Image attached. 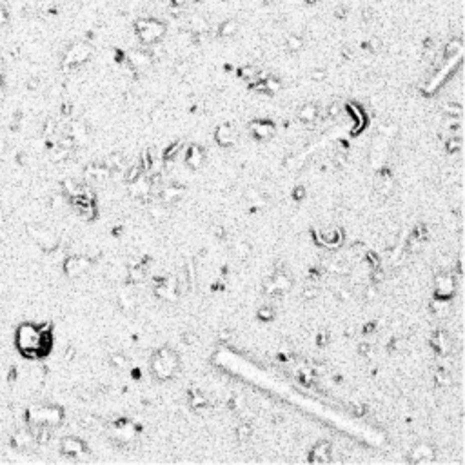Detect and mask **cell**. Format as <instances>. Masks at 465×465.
Here are the masks:
<instances>
[{
    "instance_id": "6da1fadb",
    "label": "cell",
    "mask_w": 465,
    "mask_h": 465,
    "mask_svg": "<svg viewBox=\"0 0 465 465\" xmlns=\"http://www.w3.org/2000/svg\"><path fill=\"white\" fill-rule=\"evenodd\" d=\"M51 345L49 333L35 324H24L16 331V347L27 358H36L47 353Z\"/></svg>"
},
{
    "instance_id": "f1b7e54d",
    "label": "cell",
    "mask_w": 465,
    "mask_h": 465,
    "mask_svg": "<svg viewBox=\"0 0 465 465\" xmlns=\"http://www.w3.org/2000/svg\"><path fill=\"white\" fill-rule=\"evenodd\" d=\"M7 20H9V13H7V5H2L0 4V27L2 25L7 24Z\"/></svg>"
},
{
    "instance_id": "5b68a950",
    "label": "cell",
    "mask_w": 465,
    "mask_h": 465,
    "mask_svg": "<svg viewBox=\"0 0 465 465\" xmlns=\"http://www.w3.org/2000/svg\"><path fill=\"white\" fill-rule=\"evenodd\" d=\"M31 418L38 425H47V424H58L62 418L60 409L56 407H38V409L31 411Z\"/></svg>"
},
{
    "instance_id": "ffe728a7",
    "label": "cell",
    "mask_w": 465,
    "mask_h": 465,
    "mask_svg": "<svg viewBox=\"0 0 465 465\" xmlns=\"http://www.w3.org/2000/svg\"><path fill=\"white\" fill-rule=\"evenodd\" d=\"M236 27H238V24H236L235 20H225L224 24L220 25V29H218V35L220 36H233L236 33Z\"/></svg>"
},
{
    "instance_id": "277c9868",
    "label": "cell",
    "mask_w": 465,
    "mask_h": 465,
    "mask_svg": "<svg viewBox=\"0 0 465 465\" xmlns=\"http://www.w3.org/2000/svg\"><path fill=\"white\" fill-rule=\"evenodd\" d=\"M91 53H93V47H91L89 44H85V42H76V44L71 45L69 49H67V53H65L64 64L69 65V67H76V65L84 64V62L91 56Z\"/></svg>"
},
{
    "instance_id": "52a82bcc",
    "label": "cell",
    "mask_w": 465,
    "mask_h": 465,
    "mask_svg": "<svg viewBox=\"0 0 465 465\" xmlns=\"http://www.w3.org/2000/svg\"><path fill=\"white\" fill-rule=\"evenodd\" d=\"M249 129L251 133L258 138V140H267V138H271V136L275 135V124L271 120H267V118H264V120H255L249 124Z\"/></svg>"
},
{
    "instance_id": "9a60e30c",
    "label": "cell",
    "mask_w": 465,
    "mask_h": 465,
    "mask_svg": "<svg viewBox=\"0 0 465 465\" xmlns=\"http://www.w3.org/2000/svg\"><path fill=\"white\" fill-rule=\"evenodd\" d=\"M185 162H187L189 167L198 169L202 165V162H204V151L198 145H191L189 151H187V156H185Z\"/></svg>"
},
{
    "instance_id": "d4e9b609",
    "label": "cell",
    "mask_w": 465,
    "mask_h": 465,
    "mask_svg": "<svg viewBox=\"0 0 465 465\" xmlns=\"http://www.w3.org/2000/svg\"><path fill=\"white\" fill-rule=\"evenodd\" d=\"M445 113H447V116H462V105L460 104H447L445 105Z\"/></svg>"
},
{
    "instance_id": "d6986e66",
    "label": "cell",
    "mask_w": 465,
    "mask_h": 465,
    "mask_svg": "<svg viewBox=\"0 0 465 465\" xmlns=\"http://www.w3.org/2000/svg\"><path fill=\"white\" fill-rule=\"evenodd\" d=\"M240 76L244 78V80H247L249 84H253V82L260 80V73H258V69L256 67H253V65H245V67H242L240 69Z\"/></svg>"
},
{
    "instance_id": "7402d4cb",
    "label": "cell",
    "mask_w": 465,
    "mask_h": 465,
    "mask_svg": "<svg viewBox=\"0 0 465 465\" xmlns=\"http://www.w3.org/2000/svg\"><path fill=\"white\" fill-rule=\"evenodd\" d=\"M235 255L238 256L240 260H245V258L251 255V244H247V242H238L235 247Z\"/></svg>"
},
{
    "instance_id": "ba28073f",
    "label": "cell",
    "mask_w": 465,
    "mask_h": 465,
    "mask_svg": "<svg viewBox=\"0 0 465 465\" xmlns=\"http://www.w3.org/2000/svg\"><path fill=\"white\" fill-rule=\"evenodd\" d=\"M433 458H435V451L427 444H418L411 451V462L413 464H425V462H431Z\"/></svg>"
},
{
    "instance_id": "8fae6325",
    "label": "cell",
    "mask_w": 465,
    "mask_h": 465,
    "mask_svg": "<svg viewBox=\"0 0 465 465\" xmlns=\"http://www.w3.org/2000/svg\"><path fill=\"white\" fill-rule=\"evenodd\" d=\"M331 455H333L331 444L320 442V444L315 445V449L311 451V462H315V464H325V462L331 460Z\"/></svg>"
},
{
    "instance_id": "44dd1931",
    "label": "cell",
    "mask_w": 465,
    "mask_h": 465,
    "mask_svg": "<svg viewBox=\"0 0 465 465\" xmlns=\"http://www.w3.org/2000/svg\"><path fill=\"white\" fill-rule=\"evenodd\" d=\"M149 215H151V218H155V220H164L165 216H167V209H165V204H155V205H151Z\"/></svg>"
},
{
    "instance_id": "cb8c5ba5",
    "label": "cell",
    "mask_w": 465,
    "mask_h": 465,
    "mask_svg": "<svg viewBox=\"0 0 465 465\" xmlns=\"http://www.w3.org/2000/svg\"><path fill=\"white\" fill-rule=\"evenodd\" d=\"M264 85H265V91H269V93H276V91L280 89V80H276V78H273V76H267V78H264Z\"/></svg>"
},
{
    "instance_id": "4dcf8cb0",
    "label": "cell",
    "mask_w": 465,
    "mask_h": 465,
    "mask_svg": "<svg viewBox=\"0 0 465 465\" xmlns=\"http://www.w3.org/2000/svg\"><path fill=\"white\" fill-rule=\"evenodd\" d=\"M113 364L116 365V367H125V364H127V360H125L122 355H115L113 356Z\"/></svg>"
},
{
    "instance_id": "2e32d148",
    "label": "cell",
    "mask_w": 465,
    "mask_h": 465,
    "mask_svg": "<svg viewBox=\"0 0 465 465\" xmlns=\"http://www.w3.org/2000/svg\"><path fill=\"white\" fill-rule=\"evenodd\" d=\"M62 451H64L65 455L78 456L84 453V444H82L80 440H76V438H65V440L62 442Z\"/></svg>"
},
{
    "instance_id": "e0dca14e",
    "label": "cell",
    "mask_w": 465,
    "mask_h": 465,
    "mask_svg": "<svg viewBox=\"0 0 465 465\" xmlns=\"http://www.w3.org/2000/svg\"><path fill=\"white\" fill-rule=\"evenodd\" d=\"M320 242L327 247H335L342 242V233L338 229H331V231H322L320 233Z\"/></svg>"
},
{
    "instance_id": "1f68e13d",
    "label": "cell",
    "mask_w": 465,
    "mask_h": 465,
    "mask_svg": "<svg viewBox=\"0 0 465 465\" xmlns=\"http://www.w3.org/2000/svg\"><path fill=\"white\" fill-rule=\"evenodd\" d=\"M329 115H331V116H336V115H338V105H335V104L331 105V107H329Z\"/></svg>"
},
{
    "instance_id": "83f0119b",
    "label": "cell",
    "mask_w": 465,
    "mask_h": 465,
    "mask_svg": "<svg viewBox=\"0 0 465 465\" xmlns=\"http://www.w3.org/2000/svg\"><path fill=\"white\" fill-rule=\"evenodd\" d=\"M236 435H238V438H240V440L249 438V436H251V427L247 424H242L240 427H238V431H236Z\"/></svg>"
},
{
    "instance_id": "4316f807",
    "label": "cell",
    "mask_w": 465,
    "mask_h": 465,
    "mask_svg": "<svg viewBox=\"0 0 465 465\" xmlns=\"http://www.w3.org/2000/svg\"><path fill=\"white\" fill-rule=\"evenodd\" d=\"M447 149H449L451 153H455V151H460V149H462V138H460V136H456V138H451V140L447 142Z\"/></svg>"
},
{
    "instance_id": "7c38bea8",
    "label": "cell",
    "mask_w": 465,
    "mask_h": 465,
    "mask_svg": "<svg viewBox=\"0 0 465 465\" xmlns=\"http://www.w3.org/2000/svg\"><path fill=\"white\" fill-rule=\"evenodd\" d=\"M151 189H153V185H151V182L145 178V175H138L135 180H131V184H129V191L133 196H142V198H144Z\"/></svg>"
},
{
    "instance_id": "603a6c76",
    "label": "cell",
    "mask_w": 465,
    "mask_h": 465,
    "mask_svg": "<svg viewBox=\"0 0 465 465\" xmlns=\"http://www.w3.org/2000/svg\"><path fill=\"white\" fill-rule=\"evenodd\" d=\"M287 47H289L291 51H300L302 47H304V38L296 35H291L289 38H287Z\"/></svg>"
},
{
    "instance_id": "836d02e7",
    "label": "cell",
    "mask_w": 465,
    "mask_h": 465,
    "mask_svg": "<svg viewBox=\"0 0 465 465\" xmlns=\"http://www.w3.org/2000/svg\"><path fill=\"white\" fill-rule=\"evenodd\" d=\"M2 96H4V82H2V76H0V100H2Z\"/></svg>"
},
{
    "instance_id": "4fadbf2b",
    "label": "cell",
    "mask_w": 465,
    "mask_h": 465,
    "mask_svg": "<svg viewBox=\"0 0 465 465\" xmlns=\"http://www.w3.org/2000/svg\"><path fill=\"white\" fill-rule=\"evenodd\" d=\"M127 64L131 65V69H144L151 64V56L144 51H131L127 55Z\"/></svg>"
},
{
    "instance_id": "d6a6232c",
    "label": "cell",
    "mask_w": 465,
    "mask_h": 465,
    "mask_svg": "<svg viewBox=\"0 0 465 465\" xmlns=\"http://www.w3.org/2000/svg\"><path fill=\"white\" fill-rule=\"evenodd\" d=\"M324 76H325L324 71H315V75H313V78H316V80H322Z\"/></svg>"
},
{
    "instance_id": "3957f363",
    "label": "cell",
    "mask_w": 465,
    "mask_h": 465,
    "mask_svg": "<svg viewBox=\"0 0 465 465\" xmlns=\"http://www.w3.org/2000/svg\"><path fill=\"white\" fill-rule=\"evenodd\" d=\"M178 367V356L171 349H162L153 358V373L160 380H167L175 375V369Z\"/></svg>"
},
{
    "instance_id": "9c48e42d",
    "label": "cell",
    "mask_w": 465,
    "mask_h": 465,
    "mask_svg": "<svg viewBox=\"0 0 465 465\" xmlns=\"http://www.w3.org/2000/svg\"><path fill=\"white\" fill-rule=\"evenodd\" d=\"M215 138H216V142L222 145V147H229V145H233V144H235V140H236L235 127H233L231 124H222L220 127L216 129Z\"/></svg>"
},
{
    "instance_id": "ac0fdd59",
    "label": "cell",
    "mask_w": 465,
    "mask_h": 465,
    "mask_svg": "<svg viewBox=\"0 0 465 465\" xmlns=\"http://www.w3.org/2000/svg\"><path fill=\"white\" fill-rule=\"evenodd\" d=\"M298 116L300 120L305 122V124H313V122L318 118V107L315 104H305L300 111H298Z\"/></svg>"
},
{
    "instance_id": "f546056e",
    "label": "cell",
    "mask_w": 465,
    "mask_h": 465,
    "mask_svg": "<svg viewBox=\"0 0 465 465\" xmlns=\"http://www.w3.org/2000/svg\"><path fill=\"white\" fill-rule=\"evenodd\" d=\"M204 396H200L198 393H191V405L193 407H198L200 404H204Z\"/></svg>"
},
{
    "instance_id": "d590c367",
    "label": "cell",
    "mask_w": 465,
    "mask_h": 465,
    "mask_svg": "<svg viewBox=\"0 0 465 465\" xmlns=\"http://www.w3.org/2000/svg\"><path fill=\"white\" fill-rule=\"evenodd\" d=\"M307 2H309V4H315V2H316V0H307Z\"/></svg>"
},
{
    "instance_id": "7a4b0ae2",
    "label": "cell",
    "mask_w": 465,
    "mask_h": 465,
    "mask_svg": "<svg viewBox=\"0 0 465 465\" xmlns=\"http://www.w3.org/2000/svg\"><path fill=\"white\" fill-rule=\"evenodd\" d=\"M135 31L138 38H140L142 44H156L160 40L165 33V25L156 18H151V16H145L136 20Z\"/></svg>"
},
{
    "instance_id": "30bf717a",
    "label": "cell",
    "mask_w": 465,
    "mask_h": 465,
    "mask_svg": "<svg viewBox=\"0 0 465 465\" xmlns=\"http://www.w3.org/2000/svg\"><path fill=\"white\" fill-rule=\"evenodd\" d=\"M65 273L69 276H80L82 273L89 269V260L87 258H82V256H75V258H69L64 265Z\"/></svg>"
},
{
    "instance_id": "5bb4252c",
    "label": "cell",
    "mask_w": 465,
    "mask_h": 465,
    "mask_svg": "<svg viewBox=\"0 0 465 465\" xmlns=\"http://www.w3.org/2000/svg\"><path fill=\"white\" fill-rule=\"evenodd\" d=\"M184 187H178V185H171V187H165L162 189V193L158 195L162 204H175L184 196Z\"/></svg>"
},
{
    "instance_id": "8992f818",
    "label": "cell",
    "mask_w": 465,
    "mask_h": 465,
    "mask_svg": "<svg viewBox=\"0 0 465 465\" xmlns=\"http://www.w3.org/2000/svg\"><path fill=\"white\" fill-rule=\"evenodd\" d=\"M435 289H436V296H438L440 300L449 298V296L455 293V278H453V275H438L436 276Z\"/></svg>"
},
{
    "instance_id": "e575fe53",
    "label": "cell",
    "mask_w": 465,
    "mask_h": 465,
    "mask_svg": "<svg viewBox=\"0 0 465 465\" xmlns=\"http://www.w3.org/2000/svg\"><path fill=\"white\" fill-rule=\"evenodd\" d=\"M11 2H13V0H0V4L2 5H7V4H11Z\"/></svg>"
},
{
    "instance_id": "484cf974",
    "label": "cell",
    "mask_w": 465,
    "mask_h": 465,
    "mask_svg": "<svg viewBox=\"0 0 465 465\" xmlns=\"http://www.w3.org/2000/svg\"><path fill=\"white\" fill-rule=\"evenodd\" d=\"M258 316H260L262 320L269 322L275 318V309H273V307H262V309L258 311Z\"/></svg>"
}]
</instances>
